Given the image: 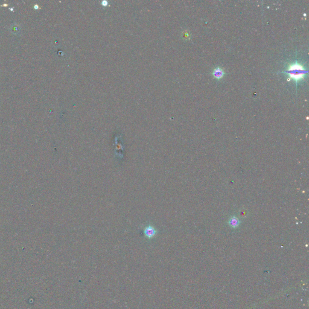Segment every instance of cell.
<instances>
[{
    "label": "cell",
    "instance_id": "obj_3",
    "mask_svg": "<svg viewBox=\"0 0 309 309\" xmlns=\"http://www.w3.org/2000/svg\"><path fill=\"white\" fill-rule=\"evenodd\" d=\"M213 75L217 80H220L222 79L225 75V72L223 69L220 68V67H217L213 70Z\"/></svg>",
    "mask_w": 309,
    "mask_h": 309
},
{
    "label": "cell",
    "instance_id": "obj_2",
    "mask_svg": "<svg viewBox=\"0 0 309 309\" xmlns=\"http://www.w3.org/2000/svg\"><path fill=\"white\" fill-rule=\"evenodd\" d=\"M143 233H144V235L146 238L151 239L156 236L157 231L153 226L149 225L145 228L144 230H143Z\"/></svg>",
    "mask_w": 309,
    "mask_h": 309
},
{
    "label": "cell",
    "instance_id": "obj_1",
    "mask_svg": "<svg viewBox=\"0 0 309 309\" xmlns=\"http://www.w3.org/2000/svg\"><path fill=\"white\" fill-rule=\"evenodd\" d=\"M307 73L308 71L305 70L304 66L297 61L290 64L288 67V70L284 72L289 75V80H293L296 83L303 80Z\"/></svg>",
    "mask_w": 309,
    "mask_h": 309
},
{
    "label": "cell",
    "instance_id": "obj_4",
    "mask_svg": "<svg viewBox=\"0 0 309 309\" xmlns=\"http://www.w3.org/2000/svg\"><path fill=\"white\" fill-rule=\"evenodd\" d=\"M240 223V222L239 219L235 216L232 217L229 220V224L230 226L232 228H234L238 227Z\"/></svg>",
    "mask_w": 309,
    "mask_h": 309
}]
</instances>
